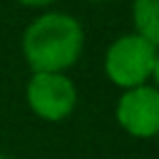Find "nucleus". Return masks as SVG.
<instances>
[{"label": "nucleus", "instance_id": "f03ea898", "mask_svg": "<svg viewBox=\"0 0 159 159\" xmlns=\"http://www.w3.org/2000/svg\"><path fill=\"white\" fill-rule=\"evenodd\" d=\"M157 47L142 35H124L114 40L104 57V72L117 87H139L152 77Z\"/></svg>", "mask_w": 159, "mask_h": 159}, {"label": "nucleus", "instance_id": "20e7f679", "mask_svg": "<svg viewBox=\"0 0 159 159\" xmlns=\"http://www.w3.org/2000/svg\"><path fill=\"white\" fill-rule=\"evenodd\" d=\"M117 122L132 137L159 134V89L144 84L127 89L117 104Z\"/></svg>", "mask_w": 159, "mask_h": 159}, {"label": "nucleus", "instance_id": "7ed1b4c3", "mask_svg": "<svg viewBox=\"0 0 159 159\" xmlns=\"http://www.w3.org/2000/svg\"><path fill=\"white\" fill-rule=\"evenodd\" d=\"M27 104L47 122H60L72 114L77 89L62 72H35L27 82Z\"/></svg>", "mask_w": 159, "mask_h": 159}, {"label": "nucleus", "instance_id": "f257e3e1", "mask_svg": "<svg viewBox=\"0 0 159 159\" xmlns=\"http://www.w3.org/2000/svg\"><path fill=\"white\" fill-rule=\"evenodd\" d=\"M82 27L75 17L50 12L37 17L22 37V52L32 72H62L80 60Z\"/></svg>", "mask_w": 159, "mask_h": 159}, {"label": "nucleus", "instance_id": "0eeeda50", "mask_svg": "<svg viewBox=\"0 0 159 159\" xmlns=\"http://www.w3.org/2000/svg\"><path fill=\"white\" fill-rule=\"evenodd\" d=\"M152 77H154L157 89H159V47H157V57H154V70H152Z\"/></svg>", "mask_w": 159, "mask_h": 159}, {"label": "nucleus", "instance_id": "39448f33", "mask_svg": "<svg viewBox=\"0 0 159 159\" xmlns=\"http://www.w3.org/2000/svg\"><path fill=\"white\" fill-rule=\"evenodd\" d=\"M137 35L159 47V0H134L132 7Z\"/></svg>", "mask_w": 159, "mask_h": 159}, {"label": "nucleus", "instance_id": "6e6552de", "mask_svg": "<svg viewBox=\"0 0 159 159\" xmlns=\"http://www.w3.org/2000/svg\"><path fill=\"white\" fill-rule=\"evenodd\" d=\"M0 159H10V157H2V154H0Z\"/></svg>", "mask_w": 159, "mask_h": 159}, {"label": "nucleus", "instance_id": "423d86ee", "mask_svg": "<svg viewBox=\"0 0 159 159\" xmlns=\"http://www.w3.org/2000/svg\"><path fill=\"white\" fill-rule=\"evenodd\" d=\"M17 2L30 5V7H42V5H50V2H55V0H17Z\"/></svg>", "mask_w": 159, "mask_h": 159}]
</instances>
